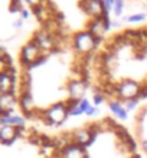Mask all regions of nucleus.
<instances>
[{
	"mask_svg": "<svg viewBox=\"0 0 147 158\" xmlns=\"http://www.w3.org/2000/svg\"><path fill=\"white\" fill-rule=\"evenodd\" d=\"M30 16L25 0H0V45L15 40Z\"/></svg>",
	"mask_w": 147,
	"mask_h": 158,
	"instance_id": "f03ea898",
	"label": "nucleus"
},
{
	"mask_svg": "<svg viewBox=\"0 0 147 158\" xmlns=\"http://www.w3.org/2000/svg\"><path fill=\"white\" fill-rule=\"evenodd\" d=\"M17 68L7 50L0 45V124L4 125L17 106Z\"/></svg>",
	"mask_w": 147,
	"mask_h": 158,
	"instance_id": "f257e3e1",
	"label": "nucleus"
},
{
	"mask_svg": "<svg viewBox=\"0 0 147 158\" xmlns=\"http://www.w3.org/2000/svg\"><path fill=\"white\" fill-rule=\"evenodd\" d=\"M141 148H143L144 152L147 154V139H143V141H141Z\"/></svg>",
	"mask_w": 147,
	"mask_h": 158,
	"instance_id": "7ed1b4c3",
	"label": "nucleus"
}]
</instances>
